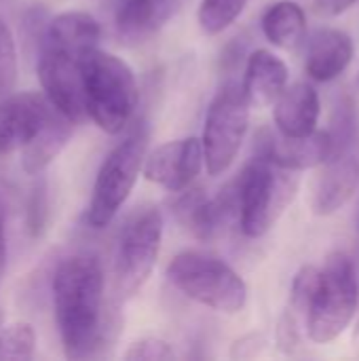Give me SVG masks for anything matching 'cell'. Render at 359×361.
<instances>
[{"instance_id": "1", "label": "cell", "mask_w": 359, "mask_h": 361, "mask_svg": "<svg viewBox=\"0 0 359 361\" xmlns=\"http://www.w3.org/2000/svg\"><path fill=\"white\" fill-rule=\"evenodd\" d=\"M53 309L68 360H91L112 347L118 317L106 302V279L95 254L63 258L53 275Z\"/></svg>"}, {"instance_id": "2", "label": "cell", "mask_w": 359, "mask_h": 361, "mask_svg": "<svg viewBox=\"0 0 359 361\" xmlns=\"http://www.w3.org/2000/svg\"><path fill=\"white\" fill-rule=\"evenodd\" d=\"M102 27L95 17L83 11L55 15L42 36L38 53V80L49 102L70 121L83 123L87 116L83 59L97 49Z\"/></svg>"}, {"instance_id": "3", "label": "cell", "mask_w": 359, "mask_h": 361, "mask_svg": "<svg viewBox=\"0 0 359 361\" xmlns=\"http://www.w3.org/2000/svg\"><path fill=\"white\" fill-rule=\"evenodd\" d=\"M87 116L106 133H121L135 114L140 91L133 70L116 55L93 49L83 59Z\"/></svg>"}, {"instance_id": "4", "label": "cell", "mask_w": 359, "mask_h": 361, "mask_svg": "<svg viewBox=\"0 0 359 361\" xmlns=\"http://www.w3.org/2000/svg\"><path fill=\"white\" fill-rule=\"evenodd\" d=\"M148 140V123L138 121L125 140L118 142L104 159L87 207V224L91 228H106L129 199L138 176L144 169Z\"/></svg>"}, {"instance_id": "5", "label": "cell", "mask_w": 359, "mask_h": 361, "mask_svg": "<svg viewBox=\"0 0 359 361\" xmlns=\"http://www.w3.org/2000/svg\"><path fill=\"white\" fill-rule=\"evenodd\" d=\"M241 220L239 228L250 239L264 237L298 190V176L258 154L243 167L237 178Z\"/></svg>"}, {"instance_id": "6", "label": "cell", "mask_w": 359, "mask_h": 361, "mask_svg": "<svg viewBox=\"0 0 359 361\" xmlns=\"http://www.w3.org/2000/svg\"><path fill=\"white\" fill-rule=\"evenodd\" d=\"M169 283L186 298L226 315L248 305V286L224 260L203 252H182L167 264Z\"/></svg>"}, {"instance_id": "7", "label": "cell", "mask_w": 359, "mask_h": 361, "mask_svg": "<svg viewBox=\"0 0 359 361\" xmlns=\"http://www.w3.org/2000/svg\"><path fill=\"white\" fill-rule=\"evenodd\" d=\"M163 214L157 205L138 207L123 224L114 252L112 290L116 300L133 298L148 281L163 241Z\"/></svg>"}, {"instance_id": "8", "label": "cell", "mask_w": 359, "mask_h": 361, "mask_svg": "<svg viewBox=\"0 0 359 361\" xmlns=\"http://www.w3.org/2000/svg\"><path fill=\"white\" fill-rule=\"evenodd\" d=\"M358 302L359 283L353 260L343 252L330 254L322 269L320 288L309 315L307 336L317 345L332 343L353 322Z\"/></svg>"}, {"instance_id": "9", "label": "cell", "mask_w": 359, "mask_h": 361, "mask_svg": "<svg viewBox=\"0 0 359 361\" xmlns=\"http://www.w3.org/2000/svg\"><path fill=\"white\" fill-rule=\"evenodd\" d=\"M250 99L243 85L229 80L212 99L203 127V152L209 176H222L237 159L250 125Z\"/></svg>"}, {"instance_id": "10", "label": "cell", "mask_w": 359, "mask_h": 361, "mask_svg": "<svg viewBox=\"0 0 359 361\" xmlns=\"http://www.w3.org/2000/svg\"><path fill=\"white\" fill-rule=\"evenodd\" d=\"M180 195L171 209L176 220L199 241H216L224 237L241 220L239 205V184L237 180L218 190V195L207 197L203 188H186Z\"/></svg>"}, {"instance_id": "11", "label": "cell", "mask_w": 359, "mask_h": 361, "mask_svg": "<svg viewBox=\"0 0 359 361\" xmlns=\"http://www.w3.org/2000/svg\"><path fill=\"white\" fill-rule=\"evenodd\" d=\"M57 108L44 93L23 91L0 99V157L23 150L49 125Z\"/></svg>"}, {"instance_id": "12", "label": "cell", "mask_w": 359, "mask_h": 361, "mask_svg": "<svg viewBox=\"0 0 359 361\" xmlns=\"http://www.w3.org/2000/svg\"><path fill=\"white\" fill-rule=\"evenodd\" d=\"M205 163L203 142L197 137H182L157 146L144 161V178L163 186L167 192L186 190L201 173Z\"/></svg>"}, {"instance_id": "13", "label": "cell", "mask_w": 359, "mask_h": 361, "mask_svg": "<svg viewBox=\"0 0 359 361\" xmlns=\"http://www.w3.org/2000/svg\"><path fill=\"white\" fill-rule=\"evenodd\" d=\"M254 152L279 167L305 171L322 167L328 161L332 152V140L328 129H315L309 135H284L277 129H260L254 142Z\"/></svg>"}, {"instance_id": "14", "label": "cell", "mask_w": 359, "mask_h": 361, "mask_svg": "<svg viewBox=\"0 0 359 361\" xmlns=\"http://www.w3.org/2000/svg\"><path fill=\"white\" fill-rule=\"evenodd\" d=\"M359 186V152L358 146L332 150L328 161L313 186L311 207L317 216L336 214L355 192Z\"/></svg>"}, {"instance_id": "15", "label": "cell", "mask_w": 359, "mask_h": 361, "mask_svg": "<svg viewBox=\"0 0 359 361\" xmlns=\"http://www.w3.org/2000/svg\"><path fill=\"white\" fill-rule=\"evenodd\" d=\"M182 0H114L112 23L123 44H140L154 36L180 8Z\"/></svg>"}, {"instance_id": "16", "label": "cell", "mask_w": 359, "mask_h": 361, "mask_svg": "<svg viewBox=\"0 0 359 361\" xmlns=\"http://www.w3.org/2000/svg\"><path fill=\"white\" fill-rule=\"evenodd\" d=\"M320 279H322V269L307 264L296 273L292 281L288 309L284 311L277 324V332H275L277 347L284 353H294L300 347L303 336L307 334L309 315H311V307L320 288Z\"/></svg>"}, {"instance_id": "17", "label": "cell", "mask_w": 359, "mask_h": 361, "mask_svg": "<svg viewBox=\"0 0 359 361\" xmlns=\"http://www.w3.org/2000/svg\"><path fill=\"white\" fill-rule=\"evenodd\" d=\"M351 59H353L351 36L336 27H322L309 40L305 68L313 80L330 82L349 68Z\"/></svg>"}, {"instance_id": "18", "label": "cell", "mask_w": 359, "mask_h": 361, "mask_svg": "<svg viewBox=\"0 0 359 361\" xmlns=\"http://www.w3.org/2000/svg\"><path fill=\"white\" fill-rule=\"evenodd\" d=\"M320 95L309 82H294L273 104V118L277 131L284 135H309L317 129Z\"/></svg>"}, {"instance_id": "19", "label": "cell", "mask_w": 359, "mask_h": 361, "mask_svg": "<svg viewBox=\"0 0 359 361\" xmlns=\"http://www.w3.org/2000/svg\"><path fill=\"white\" fill-rule=\"evenodd\" d=\"M288 87V66L273 51L256 49L245 63L243 89L252 106L264 108L277 102Z\"/></svg>"}, {"instance_id": "20", "label": "cell", "mask_w": 359, "mask_h": 361, "mask_svg": "<svg viewBox=\"0 0 359 361\" xmlns=\"http://www.w3.org/2000/svg\"><path fill=\"white\" fill-rule=\"evenodd\" d=\"M74 121H70L61 110H57L53 114V118L49 121V125L44 127V131L21 150V167L25 173L34 176L40 173L61 150L63 146L70 142L72 131H74Z\"/></svg>"}, {"instance_id": "21", "label": "cell", "mask_w": 359, "mask_h": 361, "mask_svg": "<svg viewBox=\"0 0 359 361\" xmlns=\"http://www.w3.org/2000/svg\"><path fill=\"white\" fill-rule=\"evenodd\" d=\"M262 32L269 42L279 49H294L307 32V17L300 4L292 0L275 2L262 15Z\"/></svg>"}, {"instance_id": "22", "label": "cell", "mask_w": 359, "mask_h": 361, "mask_svg": "<svg viewBox=\"0 0 359 361\" xmlns=\"http://www.w3.org/2000/svg\"><path fill=\"white\" fill-rule=\"evenodd\" d=\"M250 0H201L199 25L207 36H216L226 30L243 13Z\"/></svg>"}, {"instance_id": "23", "label": "cell", "mask_w": 359, "mask_h": 361, "mask_svg": "<svg viewBox=\"0 0 359 361\" xmlns=\"http://www.w3.org/2000/svg\"><path fill=\"white\" fill-rule=\"evenodd\" d=\"M36 351V332L25 322L0 330V360H30Z\"/></svg>"}, {"instance_id": "24", "label": "cell", "mask_w": 359, "mask_h": 361, "mask_svg": "<svg viewBox=\"0 0 359 361\" xmlns=\"http://www.w3.org/2000/svg\"><path fill=\"white\" fill-rule=\"evenodd\" d=\"M17 82V51L6 21L0 17V99L13 93Z\"/></svg>"}, {"instance_id": "25", "label": "cell", "mask_w": 359, "mask_h": 361, "mask_svg": "<svg viewBox=\"0 0 359 361\" xmlns=\"http://www.w3.org/2000/svg\"><path fill=\"white\" fill-rule=\"evenodd\" d=\"M176 357L171 345L163 338L146 336L129 345V349L123 353V360L127 361H171Z\"/></svg>"}, {"instance_id": "26", "label": "cell", "mask_w": 359, "mask_h": 361, "mask_svg": "<svg viewBox=\"0 0 359 361\" xmlns=\"http://www.w3.org/2000/svg\"><path fill=\"white\" fill-rule=\"evenodd\" d=\"M267 345H269V341H267L264 334H260V332L245 334V336H241V338H237L233 343L231 357H235V360H252V357L260 355Z\"/></svg>"}, {"instance_id": "27", "label": "cell", "mask_w": 359, "mask_h": 361, "mask_svg": "<svg viewBox=\"0 0 359 361\" xmlns=\"http://www.w3.org/2000/svg\"><path fill=\"white\" fill-rule=\"evenodd\" d=\"M355 0H315L317 4V11L320 13H326V15H341L345 13Z\"/></svg>"}, {"instance_id": "28", "label": "cell", "mask_w": 359, "mask_h": 361, "mask_svg": "<svg viewBox=\"0 0 359 361\" xmlns=\"http://www.w3.org/2000/svg\"><path fill=\"white\" fill-rule=\"evenodd\" d=\"M6 269V224H4V207L0 205V283Z\"/></svg>"}, {"instance_id": "29", "label": "cell", "mask_w": 359, "mask_h": 361, "mask_svg": "<svg viewBox=\"0 0 359 361\" xmlns=\"http://www.w3.org/2000/svg\"><path fill=\"white\" fill-rule=\"evenodd\" d=\"M355 228H358V233H359V199H358V205H355Z\"/></svg>"}, {"instance_id": "30", "label": "cell", "mask_w": 359, "mask_h": 361, "mask_svg": "<svg viewBox=\"0 0 359 361\" xmlns=\"http://www.w3.org/2000/svg\"><path fill=\"white\" fill-rule=\"evenodd\" d=\"M355 85H358V89H359V74H358V80H355Z\"/></svg>"}, {"instance_id": "31", "label": "cell", "mask_w": 359, "mask_h": 361, "mask_svg": "<svg viewBox=\"0 0 359 361\" xmlns=\"http://www.w3.org/2000/svg\"><path fill=\"white\" fill-rule=\"evenodd\" d=\"M0 324H2V313H0Z\"/></svg>"}]
</instances>
